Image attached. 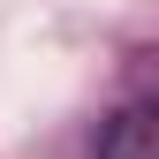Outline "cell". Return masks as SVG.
Returning <instances> with one entry per match:
<instances>
[{
    "label": "cell",
    "instance_id": "6da1fadb",
    "mask_svg": "<svg viewBox=\"0 0 159 159\" xmlns=\"http://www.w3.org/2000/svg\"><path fill=\"white\" fill-rule=\"evenodd\" d=\"M98 159H159V106H121L98 129Z\"/></svg>",
    "mask_w": 159,
    "mask_h": 159
}]
</instances>
